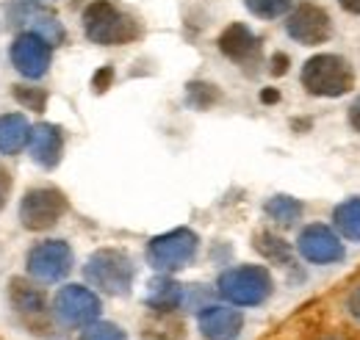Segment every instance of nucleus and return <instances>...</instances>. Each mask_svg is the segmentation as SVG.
I'll return each instance as SVG.
<instances>
[{
    "instance_id": "obj_1",
    "label": "nucleus",
    "mask_w": 360,
    "mask_h": 340,
    "mask_svg": "<svg viewBox=\"0 0 360 340\" xmlns=\"http://www.w3.org/2000/svg\"><path fill=\"white\" fill-rule=\"evenodd\" d=\"M84 31L86 39L103 47H117V44L136 42L141 37L139 20L114 6L111 0H91L84 11Z\"/></svg>"
},
{
    "instance_id": "obj_2",
    "label": "nucleus",
    "mask_w": 360,
    "mask_h": 340,
    "mask_svg": "<svg viewBox=\"0 0 360 340\" xmlns=\"http://www.w3.org/2000/svg\"><path fill=\"white\" fill-rule=\"evenodd\" d=\"M84 280L105 296H128L136 280V266L125 249H97L84 266Z\"/></svg>"
},
{
    "instance_id": "obj_3",
    "label": "nucleus",
    "mask_w": 360,
    "mask_h": 340,
    "mask_svg": "<svg viewBox=\"0 0 360 340\" xmlns=\"http://www.w3.org/2000/svg\"><path fill=\"white\" fill-rule=\"evenodd\" d=\"M217 291L233 307H258L271 296L274 280L266 266H236L219 274Z\"/></svg>"
},
{
    "instance_id": "obj_4",
    "label": "nucleus",
    "mask_w": 360,
    "mask_h": 340,
    "mask_svg": "<svg viewBox=\"0 0 360 340\" xmlns=\"http://www.w3.org/2000/svg\"><path fill=\"white\" fill-rule=\"evenodd\" d=\"M300 81L314 97H341L355 86V72L347 58L335 53H319L305 61Z\"/></svg>"
},
{
    "instance_id": "obj_5",
    "label": "nucleus",
    "mask_w": 360,
    "mask_h": 340,
    "mask_svg": "<svg viewBox=\"0 0 360 340\" xmlns=\"http://www.w3.org/2000/svg\"><path fill=\"white\" fill-rule=\"evenodd\" d=\"M200 249V238L194 230L188 227H175L164 235H155L150 244H147V260L155 271H164V274H172L186 268Z\"/></svg>"
},
{
    "instance_id": "obj_6",
    "label": "nucleus",
    "mask_w": 360,
    "mask_h": 340,
    "mask_svg": "<svg viewBox=\"0 0 360 340\" xmlns=\"http://www.w3.org/2000/svg\"><path fill=\"white\" fill-rule=\"evenodd\" d=\"M67 211H70V202L58 188L53 185L28 188L20 200V224L28 233H45V230H53Z\"/></svg>"
},
{
    "instance_id": "obj_7",
    "label": "nucleus",
    "mask_w": 360,
    "mask_h": 340,
    "mask_svg": "<svg viewBox=\"0 0 360 340\" xmlns=\"http://www.w3.org/2000/svg\"><path fill=\"white\" fill-rule=\"evenodd\" d=\"M50 310H53V318L61 327L84 329V327H89L100 318L103 301L97 296V291H91L86 285H78V282H70V285L58 288Z\"/></svg>"
},
{
    "instance_id": "obj_8",
    "label": "nucleus",
    "mask_w": 360,
    "mask_h": 340,
    "mask_svg": "<svg viewBox=\"0 0 360 340\" xmlns=\"http://www.w3.org/2000/svg\"><path fill=\"white\" fill-rule=\"evenodd\" d=\"M75 255L70 249L67 241L53 238V241H39L28 249L25 255V271L28 277H34L37 282H61L70 271H72Z\"/></svg>"
},
{
    "instance_id": "obj_9",
    "label": "nucleus",
    "mask_w": 360,
    "mask_h": 340,
    "mask_svg": "<svg viewBox=\"0 0 360 340\" xmlns=\"http://www.w3.org/2000/svg\"><path fill=\"white\" fill-rule=\"evenodd\" d=\"M8 55H11V67H14L22 78H28V81L45 78L50 64H53V47H50L39 34H34V31L20 34V37L11 42Z\"/></svg>"
},
{
    "instance_id": "obj_10",
    "label": "nucleus",
    "mask_w": 360,
    "mask_h": 340,
    "mask_svg": "<svg viewBox=\"0 0 360 340\" xmlns=\"http://www.w3.org/2000/svg\"><path fill=\"white\" fill-rule=\"evenodd\" d=\"M285 31L294 42L305 44V47H316V44H324L333 37V20L321 6L300 3L285 20Z\"/></svg>"
},
{
    "instance_id": "obj_11",
    "label": "nucleus",
    "mask_w": 360,
    "mask_h": 340,
    "mask_svg": "<svg viewBox=\"0 0 360 340\" xmlns=\"http://www.w3.org/2000/svg\"><path fill=\"white\" fill-rule=\"evenodd\" d=\"M219 53L230 58L233 64L244 67L247 72H255V67L264 58V47L261 39L244 25V22H230L225 31L219 34Z\"/></svg>"
},
{
    "instance_id": "obj_12",
    "label": "nucleus",
    "mask_w": 360,
    "mask_h": 340,
    "mask_svg": "<svg viewBox=\"0 0 360 340\" xmlns=\"http://www.w3.org/2000/svg\"><path fill=\"white\" fill-rule=\"evenodd\" d=\"M297 252L305 257L308 263L327 266V263L344 260V244H341V238L330 227H324V224H308L300 233V238H297Z\"/></svg>"
},
{
    "instance_id": "obj_13",
    "label": "nucleus",
    "mask_w": 360,
    "mask_h": 340,
    "mask_svg": "<svg viewBox=\"0 0 360 340\" xmlns=\"http://www.w3.org/2000/svg\"><path fill=\"white\" fill-rule=\"evenodd\" d=\"M197 327L205 340H238L244 329V315L225 304H208L197 313Z\"/></svg>"
},
{
    "instance_id": "obj_14",
    "label": "nucleus",
    "mask_w": 360,
    "mask_h": 340,
    "mask_svg": "<svg viewBox=\"0 0 360 340\" xmlns=\"http://www.w3.org/2000/svg\"><path fill=\"white\" fill-rule=\"evenodd\" d=\"M28 152H31V161L42 169H56L61 164V155H64V136L61 128L53 125V122H37L31 125V136H28Z\"/></svg>"
},
{
    "instance_id": "obj_15",
    "label": "nucleus",
    "mask_w": 360,
    "mask_h": 340,
    "mask_svg": "<svg viewBox=\"0 0 360 340\" xmlns=\"http://www.w3.org/2000/svg\"><path fill=\"white\" fill-rule=\"evenodd\" d=\"M8 301H11L14 313L25 315V318H39L47 310V299L42 294V288L31 285V280H25V277L8 280Z\"/></svg>"
},
{
    "instance_id": "obj_16",
    "label": "nucleus",
    "mask_w": 360,
    "mask_h": 340,
    "mask_svg": "<svg viewBox=\"0 0 360 340\" xmlns=\"http://www.w3.org/2000/svg\"><path fill=\"white\" fill-rule=\"evenodd\" d=\"M31 122L22 114H0V155H20L28 147Z\"/></svg>"
},
{
    "instance_id": "obj_17",
    "label": "nucleus",
    "mask_w": 360,
    "mask_h": 340,
    "mask_svg": "<svg viewBox=\"0 0 360 340\" xmlns=\"http://www.w3.org/2000/svg\"><path fill=\"white\" fill-rule=\"evenodd\" d=\"M183 304V285L169 280V277H155L150 282V291H147V307H153L155 313H172L180 310Z\"/></svg>"
},
{
    "instance_id": "obj_18",
    "label": "nucleus",
    "mask_w": 360,
    "mask_h": 340,
    "mask_svg": "<svg viewBox=\"0 0 360 340\" xmlns=\"http://www.w3.org/2000/svg\"><path fill=\"white\" fill-rule=\"evenodd\" d=\"M333 221L338 227V233L349 241H360V197H352L347 202H341L333 211Z\"/></svg>"
},
{
    "instance_id": "obj_19",
    "label": "nucleus",
    "mask_w": 360,
    "mask_h": 340,
    "mask_svg": "<svg viewBox=\"0 0 360 340\" xmlns=\"http://www.w3.org/2000/svg\"><path fill=\"white\" fill-rule=\"evenodd\" d=\"M264 211H266V216H269L271 221H277V224H283V227H291V224H297L300 216H302V202L294 200V197L277 194V197H271L269 202L264 205Z\"/></svg>"
},
{
    "instance_id": "obj_20",
    "label": "nucleus",
    "mask_w": 360,
    "mask_h": 340,
    "mask_svg": "<svg viewBox=\"0 0 360 340\" xmlns=\"http://www.w3.org/2000/svg\"><path fill=\"white\" fill-rule=\"evenodd\" d=\"M219 100H222L219 86L205 84V81H191V84L186 86V103H188L191 108H197V111H208V108H214Z\"/></svg>"
},
{
    "instance_id": "obj_21",
    "label": "nucleus",
    "mask_w": 360,
    "mask_h": 340,
    "mask_svg": "<svg viewBox=\"0 0 360 340\" xmlns=\"http://www.w3.org/2000/svg\"><path fill=\"white\" fill-rule=\"evenodd\" d=\"M11 97H14V100H17L22 108H28V111H34V114H45L47 100H50L47 89L28 86V84H14V86H11Z\"/></svg>"
},
{
    "instance_id": "obj_22",
    "label": "nucleus",
    "mask_w": 360,
    "mask_h": 340,
    "mask_svg": "<svg viewBox=\"0 0 360 340\" xmlns=\"http://www.w3.org/2000/svg\"><path fill=\"white\" fill-rule=\"evenodd\" d=\"M255 249L264 257L274 260V263L291 266V247H288L283 238H277L274 233H258V235H255Z\"/></svg>"
},
{
    "instance_id": "obj_23",
    "label": "nucleus",
    "mask_w": 360,
    "mask_h": 340,
    "mask_svg": "<svg viewBox=\"0 0 360 340\" xmlns=\"http://www.w3.org/2000/svg\"><path fill=\"white\" fill-rule=\"evenodd\" d=\"M244 6L258 20H277L294 6V0H244Z\"/></svg>"
},
{
    "instance_id": "obj_24",
    "label": "nucleus",
    "mask_w": 360,
    "mask_h": 340,
    "mask_svg": "<svg viewBox=\"0 0 360 340\" xmlns=\"http://www.w3.org/2000/svg\"><path fill=\"white\" fill-rule=\"evenodd\" d=\"M31 31H34V34H39L50 47H56V44H61L64 39H67L64 25H61L56 17H37V20H34V25H31Z\"/></svg>"
},
{
    "instance_id": "obj_25",
    "label": "nucleus",
    "mask_w": 360,
    "mask_h": 340,
    "mask_svg": "<svg viewBox=\"0 0 360 340\" xmlns=\"http://www.w3.org/2000/svg\"><path fill=\"white\" fill-rule=\"evenodd\" d=\"M78 340H128L125 329L111 324V321H94L89 327H84Z\"/></svg>"
},
{
    "instance_id": "obj_26",
    "label": "nucleus",
    "mask_w": 360,
    "mask_h": 340,
    "mask_svg": "<svg viewBox=\"0 0 360 340\" xmlns=\"http://www.w3.org/2000/svg\"><path fill=\"white\" fill-rule=\"evenodd\" d=\"M208 288L205 285H183V310H202V307H208Z\"/></svg>"
},
{
    "instance_id": "obj_27",
    "label": "nucleus",
    "mask_w": 360,
    "mask_h": 340,
    "mask_svg": "<svg viewBox=\"0 0 360 340\" xmlns=\"http://www.w3.org/2000/svg\"><path fill=\"white\" fill-rule=\"evenodd\" d=\"M114 84V67L111 64H105V67H100L94 75H91V89H94V94H103V91H108Z\"/></svg>"
},
{
    "instance_id": "obj_28",
    "label": "nucleus",
    "mask_w": 360,
    "mask_h": 340,
    "mask_svg": "<svg viewBox=\"0 0 360 340\" xmlns=\"http://www.w3.org/2000/svg\"><path fill=\"white\" fill-rule=\"evenodd\" d=\"M288 64H291V58H288L285 53H274V55H271L269 72L274 75V78H280V75H285V72H288Z\"/></svg>"
},
{
    "instance_id": "obj_29",
    "label": "nucleus",
    "mask_w": 360,
    "mask_h": 340,
    "mask_svg": "<svg viewBox=\"0 0 360 340\" xmlns=\"http://www.w3.org/2000/svg\"><path fill=\"white\" fill-rule=\"evenodd\" d=\"M8 194H11V174L0 164V211H3V205H6V200H8Z\"/></svg>"
},
{
    "instance_id": "obj_30",
    "label": "nucleus",
    "mask_w": 360,
    "mask_h": 340,
    "mask_svg": "<svg viewBox=\"0 0 360 340\" xmlns=\"http://www.w3.org/2000/svg\"><path fill=\"white\" fill-rule=\"evenodd\" d=\"M347 310H349V315L360 324V285L352 288V294H349V299H347Z\"/></svg>"
},
{
    "instance_id": "obj_31",
    "label": "nucleus",
    "mask_w": 360,
    "mask_h": 340,
    "mask_svg": "<svg viewBox=\"0 0 360 340\" xmlns=\"http://www.w3.org/2000/svg\"><path fill=\"white\" fill-rule=\"evenodd\" d=\"M261 103L264 105H274V103H280V91L277 89H261Z\"/></svg>"
},
{
    "instance_id": "obj_32",
    "label": "nucleus",
    "mask_w": 360,
    "mask_h": 340,
    "mask_svg": "<svg viewBox=\"0 0 360 340\" xmlns=\"http://www.w3.org/2000/svg\"><path fill=\"white\" fill-rule=\"evenodd\" d=\"M349 122H352V128L360 133V97L349 105Z\"/></svg>"
},
{
    "instance_id": "obj_33",
    "label": "nucleus",
    "mask_w": 360,
    "mask_h": 340,
    "mask_svg": "<svg viewBox=\"0 0 360 340\" xmlns=\"http://www.w3.org/2000/svg\"><path fill=\"white\" fill-rule=\"evenodd\" d=\"M341 3V8L344 11H349V14H360V0H338Z\"/></svg>"
}]
</instances>
